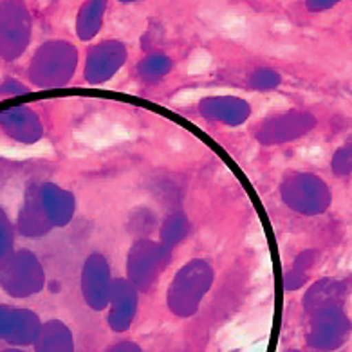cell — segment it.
<instances>
[{
  "mask_svg": "<svg viewBox=\"0 0 352 352\" xmlns=\"http://www.w3.org/2000/svg\"><path fill=\"white\" fill-rule=\"evenodd\" d=\"M121 4H134V2H140V0H118Z\"/></svg>",
  "mask_w": 352,
  "mask_h": 352,
  "instance_id": "obj_25",
  "label": "cell"
},
{
  "mask_svg": "<svg viewBox=\"0 0 352 352\" xmlns=\"http://www.w3.org/2000/svg\"><path fill=\"white\" fill-rule=\"evenodd\" d=\"M280 83H282V76H280L278 71L271 67H258L256 71L250 74L248 78V85L253 91L258 92H270L275 91L278 87Z\"/></svg>",
  "mask_w": 352,
  "mask_h": 352,
  "instance_id": "obj_18",
  "label": "cell"
},
{
  "mask_svg": "<svg viewBox=\"0 0 352 352\" xmlns=\"http://www.w3.org/2000/svg\"><path fill=\"white\" fill-rule=\"evenodd\" d=\"M172 251L164 244L152 241H140L132 246L126 256V271L129 280L135 285V289L146 291L152 287L161 271L166 267Z\"/></svg>",
  "mask_w": 352,
  "mask_h": 352,
  "instance_id": "obj_5",
  "label": "cell"
},
{
  "mask_svg": "<svg viewBox=\"0 0 352 352\" xmlns=\"http://www.w3.org/2000/svg\"><path fill=\"white\" fill-rule=\"evenodd\" d=\"M316 261H318V251H316V250H304L298 256H296V258H294L293 267H294V270L304 271V273H307V271L313 267L314 262H316Z\"/></svg>",
  "mask_w": 352,
  "mask_h": 352,
  "instance_id": "obj_21",
  "label": "cell"
},
{
  "mask_svg": "<svg viewBox=\"0 0 352 352\" xmlns=\"http://www.w3.org/2000/svg\"><path fill=\"white\" fill-rule=\"evenodd\" d=\"M342 0H305V8L313 13H322V11H327L331 8H334L336 4H340Z\"/></svg>",
  "mask_w": 352,
  "mask_h": 352,
  "instance_id": "obj_23",
  "label": "cell"
},
{
  "mask_svg": "<svg viewBox=\"0 0 352 352\" xmlns=\"http://www.w3.org/2000/svg\"><path fill=\"white\" fill-rule=\"evenodd\" d=\"M36 352H73V334L65 323L60 320H51L42 325L36 336Z\"/></svg>",
  "mask_w": 352,
  "mask_h": 352,
  "instance_id": "obj_15",
  "label": "cell"
},
{
  "mask_svg": "<svg viewBox=\"0 0 352 352\" xmlns=\"http://www.w3.org/2000/svg\"><path fill=\"white\" fill-rule=\"evenodd\" d=\"M42 323L36 314L20 309L0 307V336L13 343H33Z\"/></svg>",
  "mask_w": 352,
  "mask_h": 352,
  "instance_id": "obj_12",
  "label": "cell"
},
{
  "mask_svg": "<svg viewBox=\"0 0 352 352\" xmlns=\"http://www.w3.org/2000/svg\"><path fill=\"white\" fill-rule=\"evenodd\" d=\"M126 60V47L118 40H103L94 44L87 53L85 80L92 85L109 82L123 67Z\"/></svg>",
  "mask_w": 352,
  "mask_h": 352,
  "instance_id": "obj_8",
  "label": "cell"
},
{
  "mask_svg": "<svg viewBox=\"0 0 352 352\" xmlns=\"http://www.w3.org/2000/svg\"><path fill=\"white\" fill-rule=\"evenodd\" d=\"M111 285V270H109V262L105 256L100 253L89 255L82 270V293L91 309L103 311L109 307Z\"/></svg>",
  "mask_w": 352,
  "mask_h": 352,
  "instance_id": "obj_9",
  "label": "cell"
},
{
  "mask_svg": "<svg viewBox=\"0 0 352 352\" xmlns=\"http://www.w3.org/2000/svg\"><path fill=\"white\" fill-rule=\"evenodd\" d=\"M280 199L296 213L322 215L333 203V193L318 175L309 172H289L280 184Z\"/></svg>",
  "mask_w": 352,
  "mask_h": 352,
  "instance_id": "obj_2",
  "label": "cell"
},
{
  "mask_svg": "<svg viewBox=\"0 0 352 352\" xmlns=\"http://www.w3.org/2000/svg\"><path fill=\"white\" fill-rule=\"evenodd\" d=\"M318 125V120L314 114L307 111H287L276 116L265 118L253 129L255 140L264 146L282 145L300 140L313 132Z\"/></svg>",
  "mask_w": 352,
  "mask_h": 352,
  "instance_id": "obj_4",
  "label": "cell"
},
{
  "mask_svg": "<svg viewBox=\"0 0 352 352\" xmlns=\"http://www.w3.org/2000/svg\"><path fill=\"white\" fill-rule=\"evenodd\" d=\"M188 233V221L184 215H172L166 219L161 230V236H163V244L168 248H174L175 244L183 241Z\"/></svg>",
  "mask_w": 352,
  "mask_h": 352,
  "instance_id": "obj_19",
  "label": "cell"
},
{
  "mask_svg": "<svg viewBox=\"0 0 352 352\" xmlns=\"http://www.w3.org/2000/svg\"><path fill=\"white\" fill-rule=\"evenodd\" d=\"M212 265L201 258H193L175 273L166 293V304L174 314L188 318L197 313L199 305L213 284Z\"/></svg>",
  "mask_w": 352,
  "mask_h": 352,
  "instance_id": "obj_1",
  "label": "cell"
},
{
  "mask_svg": "<svg viewBox=\"0 0 352 352\" xmlns=\"http://www.w3.org/2000/svg\"><path fill=\"white\" fill-rule=\"evenodd\" d=\"M78 63L76 47L65 40L45 42L33 58V80L38 87H60L73 80Z\"/></svg>",
  "mask_w": 352,
  "mask_h": 352,
  "instance_id": "obj_3",
  "label": "cell"
},
{
  "mask_svg": "<svg viewBox=\"0 0 352 352\" xmlns=\"http://www.w3.org/2000/svg\"><path fill=\"white\" fill-rule=\"evenodd\" d=\"M307 282V273H304V271H298L294 270V267H291L287 273H285L284 276V287L287 291H296L300 289L302 285Z\"/></svg>",
  "mask_w": 352,
  "mask_h": 352,
  "instance_id": "obj_22",
  "label": "cell"
},
{
  "mask_svg": "<svg viewBox=\"0 0 352 352\" xmlns=\"http://www.w3.org/2000/svg\"><path fill=\"white\" fill-rule=\"evenodd\" d=\"M109 0H85L78 11L76 34L82 42H89L96 36L103 28Z\"/></svg>",
  "mask_w": 352,
  "mask_h": 352,
  "instance_id": "obj_16",
  "label": "cell"
},
{
  "mask_svg": "<svg viewBox=\"0 0 352 352\" xmlns=\"http://www.w3.org/2000/svg\"><path fill=\"white\" fill-rule=\"evenodd\" d=\"M172 67H174V63L168 56L154 53L148 54L145 60H141L140 65H138V71H140L141 78L146 80V82H157V80L166 76L172 71Z\"/></svg>",
  "mask_w": 352,
  "mask_h": 352,
  "instance_id": "obj_17",
  "label": "cell"
},
{
  "mask_svg": "<svg viewBox=\"0 0 352 352\" xmlns=\"http://www.w3.org/2000/svg\"><path fill=\"white\" fill-rule=\"evenodd\" d=\"M307 343L316 351H336L347 342L352 333V323L342 307L320 309L311 314Z\"/></svg>",
  "mask_w": 352,
  "mask_h": 352,
  "instance_id": "obj_6",
  "label": "cell"
},
{
  "mask_svg": "<svg viewBox=\"0 0 352 352\" xmlns=\"http://www.w3.org/2000/svg\"><path fill=\"white\" fill-rule=\"evenodd\" d=\"M347 298V284L342 280L322 278L307 289L304 296L305 313L313 314L320 309L342 307Z\"/></svg>",
  "mask_w": 352,
  "mask_h": 352,
  "instance_id": "obj_13",
  "label": "cell"
},
{
  "mask_svg": "<svg viewBox=\"0 0 352 352\" xmlns=\"http://www.w3.org/2000/svg\"><path fill=\"white\" fill-rule=\"evenodd\" d=\"M31 38V15L22 0L0 2V51L16 56Z\"/></svg>",
  "mask_w": 352,
  "mask_h": 352,
  "instance_id": "obj_7",
  "label": "cell"
},
{
  "mask_svg": "<svg viewBox=\"0 0 352 352\" xmlns=\"http://www.w3.org/2000/svg\"><path fill=\"white\" fill-rule=\"evenodd\" d=\"M40 203L44 206L47 221L51 226L63 228L73 221L76 203H74L73 193L60 188L56 184H45L40 195Z\"/></svg>",
  "mask_w": 352,
  "mask_h": 352,
  "instance_id": "obj_14",
  "label": "cell"
},
{
  "mask_svg": "<svg viewBox=\"0 0 352 352\" xmlns=\"http://www.w3.org/2000/svg\"><path fill=\"white\" fill-rule=\"evenodd\" d=\"M199 112L208 121H217L230 126L242 125L251 116V107L246 100L235 96H212L199 102Z\"/></svg>",
  "mask_w": 352,
  "mask_h": 352,
  "instance_id": "obj_11",
  "label": "cell"
},
{
  "mask_svg": "<svg viewBox=\"0 0 352 352\" xmlns=\"http://www.w3.org/2000/svg\"><path fill=\"white\" fill-rule=\"evenodd\" d=\"M6 352H22V351H6Z\"/></svg>",
  "mask_w": 352,
  "mask_h": 352,
  "instance_id": "obj_27",
  "label": "cell"
},
{
  "mask_svg": "<svg viewBox=\"0 0 352 352\" xmlns=\"http://www.w3.org/2000/svg\"><path fill=\"white\" fill-rule=\"evenodd\" d=\"M107 352H141V349L132 342H120L111 349H107Z\"/></svg>",
  "mask_w": 352,
  "mask_h": 352,
  "instance_id": "obj_24",
  "label": "cell"
},
{
  "mask_svg": "<svg viewBox=\"0 0 352 352\" xmlns=\"http://www.w3.org/2000/svg\"><path fill=\"white\" fill-rule=\"evenodd\" d=\"M109 305H111L109 325L116 333H125L132 325V320L138 311V289L131 280H112Z\"/></svg>",
  "mask_w": 352,
  "mask_h": 352,
  "instance_id": "obj_10",
  "label": "cell"
},
{
  "mask_svg": "<svg viewBox=\"0 0 352 352\" xmlns=\"http://www.w3.org/2000/svg\"><path fill=\"white\" fill-rule=\"evenodd\" d=\"M331 168L336 177H349L352 175V141H347L345 145L334 152L331 160Z\"/></svg>",
  "mask_w": 352,
  "mask_h": 352,
  "instance_id": "obj_20",
  "label": "cell"
},
{
  "mask_svg": "<svg viewBox=\"0 0 352 352\" xmlns=\"http://www.w3.org/2000/svg\"><path fill=\"white\" fill-rule=\"evenodd\" d=\"M287 352H300V351H296V349H293V351H287Z\"/></svg>",
  "mask_w": 352,
  "mask_h": 352,
  "instance_id": "obj_26",
  "label": "cell"
}]
</instances>
